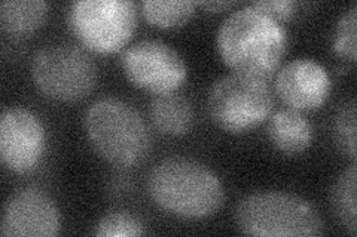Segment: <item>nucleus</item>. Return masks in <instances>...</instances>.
<instances>
[{"label":"nucleus","mask_w":357,"mask_h":237,"mask_svg":"<svg viewBox=\"0 0 357 237\" xmlns=\"http://www.w3.org/2000/svg\"><path fill=\"white\" fill-rule=\"evenodd\" d=\"M216 44L220 58L234 73L268 81L284 58L289 35L280 22L248 5L222 21Z\"/></svg>","instance_id":"nucleus-1"},{"label":"nucleus","mask_w":357,"mask_h":237,"mask_svg":"<svg viewBox=\"0 0 357 237\" xmlns=\"http://www.w3.org/2000/svg\"><path fill=\"white\" fill-rule=\"evenodd\" d=\"M148 193L160 209L183 220L213 217L225 200L219 177L204 163L183 156L167 157L152 167Z\"/></svg>","instance_id":"nucleus-2"},{"label":"nucleus","mask_w":357,"mask_h":237,"mask_svg":"<svg viewBox=\"0 0 357 237\" xmlns=\"http://www.w3.org/2000/svg\"><path fill=\"white\" fill-rule=\"evenodd\" d=\"M86 138L94 152L116 167H132L146 159L152 138L140 113L127 101L103 97L84 116Z\"/></svg>","instance_id":"nucleus-3"},{"label":"nucleus","mask_w":357,"mask_h":237,"mask_svg":"<svg viewBox=\"0 0 357 237\" xmlns=\"http://www.w3.org/2000/svg\"><path fill=\"white\" fill-rule=\"evenodd\" d=\"M237 229L258 237L320 236L325 231L311 202L284 191H258L243 197L234 211Z\"/></svg>","instance_id":"nucleus-4"},{"label":"nucleus","mask_w":357,"mask_h":237,"mask_svg":"<svg viewBox=\"0 0 357 237\" xmlns=\"http://www.w3.org/2000/svg\"><path fill=\"white\" fill-rule=\"evenodd\" d=\"M30 73L45 97L61 103H75L91 94L98 77L89 54L66 42L45 44L35 52Z\"/></svg>","instance_id":"nucleus-5"},{"label":"nucleus","mask_w":357,"mask_h":237,"mask_svg":"<svg viewBox=\"0 0 357 237\" xmlns=\"http://www.w3.org/2000/svg\"><path fill=\"white\" fill-rule=\"evenodd\" d=\"M274 107L271 86L264 79L231 73L211 86L207 98L208 115L229 133H245L270 119Z\"/></svg>","instance_id":"nucleus-6"},{"label":"nucleus","mask_w":357,"mask_h":237,"mask_svg":"<svg viewBox=\"0 0 357 237\" xmlns=\"http://www.w3.org/2000/svg\"><path fill=\"white\" fill-rule=\"evenodd\" d=\"M67 26L84 48L114 54L137 28V6L131 0H76L67 9Z\"/></svg>","instance_id":"nucleus-7"},{"label":"nucleus","mask_w":357,"mask_h":237,"mask_svg":"<svg viewBox=\"0 0 357 237\" xmlns=\"http://www.w3.org/2000/svg\"><path fill=\"white\" fill-rule=\"evenodd\" d=\"M121 69L131 85L153 95L176 92L188 76L181 54L155 39H144L128 47L121 55Z\"/></svg>","instance_id":"nucleus-8"},{"label":"nucleus","mask_w":357,"mask_h":237,"mask_svg":"<svg viewBox=\"0 0 357 237\" xmlns=\"http://www.w3.org/2000/svg\"><path fill=\"white\" fill-rule=\"evenodd\" d=\"M47 132L40 119L26 107L5 108L0 116V159L10 172L26 175L40 165Z\"/></svg>","instance_id":"nucleus-9"},{"label":"nucleus","mask_w":357,"mask_h":237,"mask_svg":"<svg viewBox=\"0 0 357 237\" xmlns=\"http://www.w3.org/2000/svg\"><path fill=\"white\" fill-rule=\"evenodd\" d=\"M60 227V211L40 188H20L5 202L0 222L2 236L52 237L59 234Z\"/></svg>","instance_id":"nucleus-10"},{"label":"nucleus","mask_w":357,"mask_h":237,"mask_svg":"<svg viewBox=\"0 0 357 237\" xmlns=\"http://www.w3.org/2000/svg\"><path fill=\"white\" fill-rule=\"evenodd\" d=\"M274 88L289 108L314 111L328 101L332 83L328 70L320 63L296 58L277 70Z\"/></svg>","instance_id":"nucleus-11"},{"label":"nucleus","mask_w":357,"mask_h":237,"mask_svg":"<svg viewBox=\"0 0 357 237\" xmlns=\"http://www.w3.org/2000/svg\"><path fill=\"white\" fill-rule=\"evenodd\" d=\"M268 138L275 150L286 156H296L312 144L314 128L301 111L278 110L268 122Z\"/></svg>","instance_id":"nucleus-12"},{"label":"nucleus","mask_w":357,"mask_h":237,"mask_svg":"<svg viewBox=\"0 0 357 237\" xmlns=\"http://www.w3.org/2000/svg\"><path fill=\"white\" fill-rule=\"evenodd\" d=\"M149 117L156 131L170 137H182L194 125V108L183 95L161 94L151 99Z\"/></svg>","instance_id":"nucleus-13"},{"label":"nucleus","mask_w":357,"mask_h":237,"mask_svg":"<svg viewBox=\"0 0 357 237\" xmlns=\"http://www.w3.org/2000/svg\"><path fill=\"white\" fill-rule=\"evenodd\" d=\"M43 0H5L0 5V26L13 36H27L36 31L48 15Z\"/></svg>","instance_id":"nucleus-14"},{"label":"nucleus","mask_w":357,"mask_h":237,"mask_svg":"<svg viewBox=\"0 0 357 237\" xmlns=\"http://www.w3.org/2000/svg\"><path fill=\"white\" fill-rule=\"evenodd\" d=\"M357 167L353 163L335 179L329 202L333 215L351 236L357 234Z\"/></svg>","instance_id":"nucleus-15"},{"label":"nucleus","mask_w":357,"mask_h":237,"mask_svg":"<svg viewBox=\"0 0 357 237\" xmlns=\"http://www.w3.org/2000/svg\"><path fill=\"white\" fill-rule=\"evenodd\" d=\"M195 8L197 2L191 0H144L142 14L155 27L176 28L194 17Z\"/></svg>","instance_id":"nucleus-16"},{"label":"nucleus","mask_w":357,"mask_h":237,"mask_svg":"<svg viewBox=\"0 0 357 237\" xmlns=\"http://www.w3.org/2000/svg\"><path fill=\"white\" fill-rule=\"evenodd\" d=\"M356 101H345L337 110L333 116V138L340 150L349 156L350 159L356 161Z\"/></svg>","instance_id":"nucleus-17"},{"label":"nucleus","mask_w":357,"mask_h":237,"mask_svg":"<svg viewBox=\"0 0 357 237\" xmlns=\"http://www.w3.org/2000/svg\"><path fill=\"white\" fill-rule=\"evenodd\" d=\"M146 233V225L136 215L126 211L106 213L100 218L94 229L97 237H137Z\"/></svg>","instance_id":"nucleus-18"},{"label":"nucleus","mask_w":357,"mask_h":237,"mask_svg":"<svg viewBox=\"0 0 357 237\" xmlns=\"http://www.w3.org/2000/svg\"><path fill=\"white\" fill-rule=\"evenodd\" d=\"M356 26H357V3L353 2L344 10L335 26V39L332 49L341 58L356 63L357 43H356Z\"/></svg>","instance_id":"nucleus-19"},{"label":"nucleus","mask_w":357,"mask_h":237,"mask_svg":"<svg viewBox=\"0 0 357 237\" xmlns=\"http://www.w3.org/2000/svg\"><path fill=\"white\" fill-rule=\"evenodd\" d=\"M250 5L258 8L262 13L270 15L283 26L294 18L298 6L292 0H259V2H253Z\"/></svg>","instance_id":"nucleus-20"},{"label":"nucleus","mask_w":357,"mask_h":237,"mask_svg":"<svg viewBox=\"0 0 357 237\" xmlns=\"http://www.w3.org/2000/svg\"><path fill=\"white\" fill-rule=\"evenodd\" d=\"M234 3L236 2H227V0H211V2H198L197 5L210 10V13H219V10L228 9Z\"/></svg>","instance_id":"nucleus-21"}]
</instances>
